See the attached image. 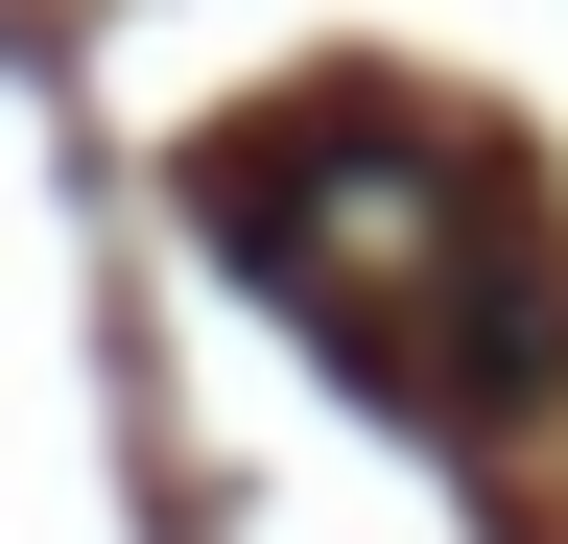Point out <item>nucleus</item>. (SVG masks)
<instances>
[{
  "label": "nucleus",
  "instance_id": "f257e3e1",
  "mask_svg": "<svg viewBox=\"0 0 568 544\" xmlns=\"http://www.w3.org/2000/svg\"><path fill=\"white\" fill-rule=\"evenodd\" d=\"M213 237H237L379 402H426V427H521V402L568 379V237L474 143H426V119H332V95L308 119H237Z\"/></svg>",
  "mask_w": 568,
  "mask_h": 544
}]
</instances>
